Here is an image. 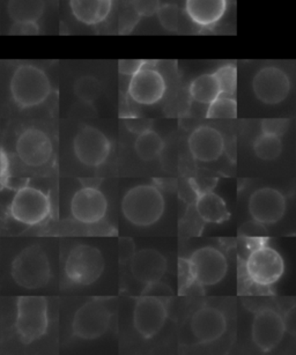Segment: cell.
Masks as SVG:
<instances>
[{"instance_id":"4dcf8cb0","label":"cell","mask_w":296,"mask_h":355,"mask_svg":"<svg viewBox=\"0 0 296 355\" xmlns=\"http://www.w3.org/2000/svg\"><path fill=\"white\" fill-rule=\"evenodd\" d=\"M157 15L159 17V21H160L161 26L164 28L167 29V31H171V32L177 31L181 15H180V8L176 5H161Z\"/></svg>"},{"instance_id":"52a82bcc","label":"cell","mask_w":296,"mask_h":355,"mask_svg":"<svg viewBox=\"0 0 296 355\" xmlns=\"http://www.w3.org/2000/svg\"><path fill=\"white\" fill-rule=\"evenodd\" d=\"M189 278L202 287H211L223 282L228 272L226 256L214 247H202L185 261Z\"/></svg>"},{"instance_id":"3957f363","label":"cell","mask_w":296,"mask_h":355,"mask_svg":"<svg viewBox=\"0 0 296 355\" xmlns=\"http://www.w3.org/2000/svg\"><path fill=\"white\" fill-rule=\"evenodd\" d=\"M11 275L24 288H43L51 278L49 258L40 245L25 248L12 263Z\"/></svg>"},{"instance_id":"7402d4cb","label":"cell","mask_w":296,"mask_h":355,"mask_svg":"<svg viewBox=\"0 0 296 355\" xmlns=\"http://www.w3.org/2000/svg\"><path fill=\"white\" fill-rule=\"evenodd\" d=\"M71 11L85 25H98L110 15L112 0H70Z\"/></svg>"},{"instance_id":"d4e9b609","label":"cell","mask_w":296,"mask_h":355,"mask_svg":"<svg viewBox=\"0 0 296 355\" xmlns=\"http://www.w3.org/2000/svg\"><path fill=\"white\" fill-rule=\"evenodd\" d=\"M192 100L202 105H211L221 95L219 83L214 74H202L190 85Z\"/></svg>"},{"instance_id":"8fae6325","label":"cell","mask_w":296,"mask_h":355,"mask_svg":"<svg viewBox=\"0 0 296 355\" xmlns=\"http://www.w3.org/2000/svg\"><path fill=\"white\" fill-rule=\"evenodd\" d=\"M73 150L78 160L86 167H100L108 159L112 144L102 131L86 125L74 137Z\"/></svg>"},{"instance_id":"83f0119b","label":"cell","mask_w":296,"mask_h":355,"mask_svg":"<svg viewBox=\"0 0 296 355\" xmlns=\"http://www.w3.org/2000/svg\"><path fill=\"white\" fill-rule=\"evenodd\" d=\"M74 94L80 101L93 103L96 101L102 93V85L100 81L92 76L79 78L73 87Z\"/></svg>"},{"instance_id":"44dd1931","label":"cell","mask_w":296,"mask_h":355,"mask_svg":"<svg viewBox=\"0 0 296 355\" xmlns=\"http://www.w3.org/2000/svg\"><path fill=\"white\" fill-rule=\"evenodd\" d=\"M186 13L202 27L216 25L226 13L227 0H186Z\"/></svg>"},{"instance_id":"74e56055","label":"cell","mask_w":296,"mask_h":355,"mask_svg":"<svg viewBox=\"0 0 296 355\" xmlns=\"http://www.w3.org/2000/svg\"><path fill=\"white\" fill-rule=\"evenodd\" d=\"M295 74H296V65H295Z\"/></svg>"},{"instance_id":"8d00e7d4","label":"cell","mask_w":296,"mask_h":355,"mask_svg":"<svg viewBox=\"0 0 296 355\" xmlns=\"http://www.w3.org/2000/svg\"><path fill=\"white\" fill-rule=\"evenodd\" d=\"M134 243L131 239H121L119 241V258L121 261H130L134 251Z\"/></svg>"},{"instance_id":"9a60e30c","label":"cell","mask_w":296,"mask_h":355,"mask_svg":"<svg viewBox=\"0 0 296 355\" xmlns=\"http://www.w3.org/2000/svg\"><path fill=\"white\" fill-rule=\"evenodd\" d=\"M166 89L164 76L145 62L143 69L131 77L128 94L138 105H153L162 100Z\"/></svg>"},{"instance_id":"e575fe53","label":"cell","mask_w":296,"mask_h":355,"mask_svg":"<svg viewBox=\"0 0 296 355\" xmlns=\"http://www.w3.org/2000/svg\"><path fill=\"white\" fill-rule=\"evenodd\" d=\"M146 60H119V71L123 76H130L132 77L133 74L139 72L145 65Z\"/></svg>"},{"instance_id":"7a4b0ae2","label":"cell","mask_w":296,"mask_h":355,"mask_svg":"<svg viewBox=\"0 0 296 355\" xmlns=\"http://www.w3.org/2000/svg\"><path fill=\"white\" fill-rule=\"evenodd\" d=\"M12 98L19 108H33L42 105L51 93V84L46 72L31 64L19 67L12 76Z\"/></svg>"},{"instance_id":"484cf974","label":"cell","mask_w":296,"mask_h":355,"mask_svg":"<svg viewBox=\"0 0 296 355\" xmlns=\"http://www.w3.org/2000/svg\"><path fill=\"white\" fill-rule=\"evenodd\" d=\"M164 148V141L159 133L150 129L145 132L138 135L136 143H134V150L140 160L153 161L157 159Z\"/></svg>"},{"instance_id":"f546056e","label":"cell","mask_w":296,"mask_h":355,"mask_svg":"<svg viewBox=\"0 0 296 355\" xmlns=\"http://www.w3.org/2000/svg\"><path fill=\"white\" fill-rule=\"evenodd\" d=\"M213 74L216 76V80L219 83L221 95L233 98L237 87L236 67H234L232 64L223 65V67H219Z\"/></svg>"},{"instance_id":"6da1fadb","label":"cell","mask_w":296,"mask_h":355,"mask_svg":"<svg viewBox=\"0 0 296 355\" xmlns=\"http://www.w3.org/2000/svg\"><path fill=\"white\" fill-rule=\"evenodd\" d=\"M166 200L153 184L137 185L126 192L122 200L123 216L137 227H150L164 216Z\"/></svg>"},{"instance_id":"f1b7e54d","label":"cell","mask_w":296,"mask_h":355,"mask_svg":"<svg viewBox=\"0 0 296 355\" xmlns=\"http://www.w3.org/2000/svg\"><path fill=\"white\" fill-rule=\"evenodd\" d=\"M236 100L225 95H220L216 101L209 105L206 112V119H236Z\"/></svg>"},{"instance_id":"ba28073f","label":"cell","mask_w":296,"mask_h":355,"mask_svg":"<svg viewBox=\"0 0 296 355\" xmlns=\"http://www.w3.org/2000/svg\"><path fill=\"white\" fill-rule=\"evenodd\" d=\"M168 297L143 292L133 309V327L143 339L155 337L168 317Z\"/></svg>"},{"instance_id":"d6a6232c","label":"cell","mask_w":296,"mask_h":355,"mask_svg":"<svg viewBox=\"0 0 296 355\" xmlns=\"http://www.w3.org/2000/svg\"><path fill=\"white\" fill-rule=\"evenodd\" d=\"M133 10L139 17H152L160 8V0H132Z\"/></svg>"},{"instance_id":"4fadbf2b","label":"cell","mask_w":296,"mask_h":355,"mask_svg":"<svg viewBox=\"0 0 296 355\" xmlns=\"http://www.w3.org/2000/svg\"><path fill=\"white\" fill-rule=\"evenodd\" d=\"M15 150L22 164L28 167H42L53 157V145L44 131L28 128L18 137Z\"/></svg>"},{"instance_id":"5b68a950","label":"cell","mask_w":296,"mask_h":355,"mask_svg":"<svg viewBox=\"0 0 296 355\" xmlns=\"http://www.w3.org/2000/svg\"><path fill=\"white\" fill-rule=\"evenodd\" d=\"M244 268L247 279L254 285L270 287L285 273V261L275 248L261 242L251 248Z\"/></svg>"},{"instance_id":"4316f807","label":"cell","mask_w":296,"mask_h":355,"mask_svg":"<svg viewBox=\"0 0 296 355\" xmlns=\"http://www.w3.org/2000/svg\"><path fill=\"white\" fill-rule=\"evenodd\" d=\"M252 148L261 160H275L282 152L281 137L261 132L254 140Z\"/></svg>"},{"instance_id":"ac0fdd59","label":"cell","mask_w":296,"mask_h":355,"mask_svg":"<svg viewBox=\"0 0 296 355\" xmlns=\"http://www.w3.org/2000/svg\"><path fill=\"white\" fill-rule=\"evenodd\" d=\"M190 330L200 344H211L219 340L227 330L225 313L214 306H202L191 317Z\"/></svg>"},{"instance_id":"836d02e7","label":"cell","mask_w":296,"mask_h":355,"mask_svg":"<svg viewBox=\"0 0 296 355\" xmlns=\"http://www.w3.org/2000/svg\"><path fill=\"white\" fill-rule=\"evenodd\" d=\"M11 35H37L40 26L37 22H15L10 31Z\"/></svg>"},{"instance_id":"cb8c5ba5","label":"cell","mask_w":296,"mask_h":355,"mask_svg":"<svg viewBox=\"0 0 296 355\" xmlns=\"http://www.w3.org/2000/svg\"><path fill=\"white\" fill-rule=\"evenodd\" d=\"M44 8V0H8V15L15 22H37Z\"/></svg>"},{"instance_id":"2e32d148","label":"cell","mask_w":296,"mask_h":355,"mask_svg":"<svg viewBox=\"0 0 296 355\" xmlns=\"http://www.w3.org/2000/svg\"><path fill=\"white\" fill-rule=\"evenodd\" d=\"M286 209L285 196L277 189H258L249 199L251 218L261 226L279 223L285 216Z\"/></svg>"},{"instance_id":"30bf717a","label":"cell","mask_w":296,"mask_h":355,"mask_svg":"<svg viewBox=\"0 0 296 355\" xmlns=\"http://www.w3.org/2000/svg\"><path fill=\"white\" fill-rule=\"evenodd\" d=\"M50 212L49 196L28 185L19 189L10 207L12 218L26 226L40 225L49 216Z\"/></svg>"},{"instance_id":"277c9868","label":"cell","mask_w":296,"mask_h":355,"mask_svg":"<svg viewBox=\"0 0 296 355\" xmlns=\"http://www.w3.org/2000/svg\"><path fill=\"white\" fill-rule=\"evenodd\" d=\"M49 327L48 301L43 296L24 295L17 300L15 330L24 344H32L46 334Z\"/></svg>"},{"instance_id":"ffe728a7","label":"cell","mask_w":296,"mask_h":355,"mask_svg":"<svg viewBox=\"0 0 296 355\" xmlns=\"http://www.w3.org/2000/svg\"><path fill=\"white\" fill-rule=\"evenodd\" d=\"M188 147L192 157L199 162L219 160L225 152L223 135L211 126H199L189 137Z\"/></svg>"},{"instance_id":"8992f818","label":"cell","mask_w":296,"mask_h":355,"mask_svg":"<svg viewBox=\"0 0 296 355\" xmlns=\"http://www.w3.org/2000/svg\"><path fill=\"white\" fill-rule=\"evenodd\" d=\"M105 258L98 248L79 244L71 249L65 261V275L72 285L89 286L105 271Z\"/></svg>"},{"instance_id":"1f68e13d","label":"cell","mask_w":296,"mask_h":355,"mask_svg":"<svg viewBox=\"0 0 296 355\" xmlns=\"http://www.w3.org/2000/svg\"><path fill=\"white\" fill-rule=\"evenodd\" d=\"M288 126V119H264L261 122V132L282 137L287 132Z\"/></svg>"},{"instance_id":"d590c367","label":"cell","mask_w":296,"mask_h":355,"mask_svg":"<svg viewBox=\"0 0 296 355\" xmlns=\"http://www.w3.org/2000/svg\"><path fill=\"white\" fill-rule=\"evenodd\" d=\"M125 125L131 132L140 135V133L145 132L147 130H150L152 124H150L148 119H138V117L133 116V117L125 119Z\"/></svg>"},{"instance_id":"603a6c76","label":"cell","mask_w":296,"mask_h":355,"mask_svg":"<svg viewBox=\"0 0 296 355\" xmlns=\"http://www.w3.org/2000/svg\"><path fill=\"white\" fill-rule=\"evenodd\" d=\"M195 211L202 221L207 223H223L229 220L230 213L226 202L219 195L212 191L198 193L195 200Z\"/></svg>"},{"instance_id":"7c38bea8","label":"cell","mask_w":296,"mask_h":355,"mask_svg":"<svg viewBox=\"0 0 296 355\" xmlns=\"http://www.w3.org/2000/svg\"><path fill=\"white\" fill-rule=\"evenodd\" d=\"M285 334V320L277 310L265 308L254 315L251 325V338L261 352L268 353L278 347Z\"/></svg>"},{"instance_id":"e0dca14e","label":"cell","mask_w":296,"mask_h":355,"mask_svg":"<svg viewBox=\"0 0 296 355\" xmlns=\"http://www.w3.org/2000/svg\"><path fill=\"white\" fill-rule=\"evenodd\" d=\"M108 202L103 192L94 187H85L71 200V214L78 223L95 225L105 219Z\"/></svg>"},{"instance_id":"9c48e42d","label":"cell","mask_w":296,"mask_h":355,"mask_svg":"<svg viewBox=\"0 0 296 355\" xmlns=\"http://www.w3.org/2000/svg\"><path fill=\"white\" fill-rule=\"evenodd\" d=\"M112 316V311L103 300H91L74 313L72 334L84 340L98 339L108 331Z\"/></svg>"},{"instance_id":"5bb4252c","label":"cell","mask_w":296,"mask_h":355,"mask_svg":"<svg viewBox=\"0 0 296 355\" xmlns=\"http://www.w3.org/2000/svg\"><path fill=\"white\" fill-rule=\"evenodd\" d=\"M252 89L256 98L265 105H279L288 96L290 80L285 71L279 67H263L254 76Z\"/></svg>"},{"instance_id":"d6986e66","label":"cell","mask_w":296,"mask_h":355,"mask_svg":"<svg viewBox=\"0 0 296 355\" xmlns=\"http://www.w3.org/2000/svg\"><path fill=\"white\" fill-rule=\"evenodd\" d=\"M130 271L137 282L150 286L160 282L167 271V259L155 249L137 251L130 258Z\"/></svg>"}]
</instances>
